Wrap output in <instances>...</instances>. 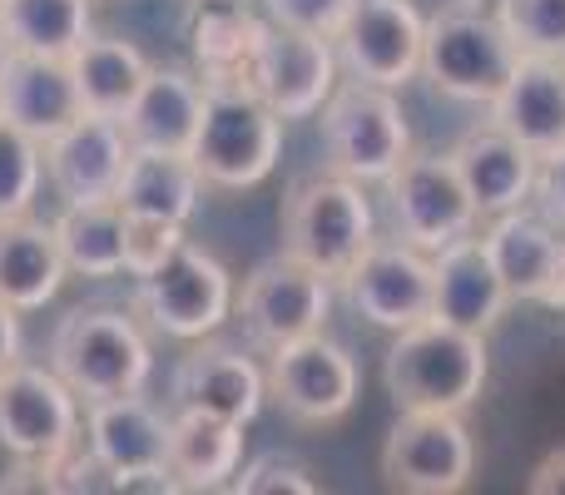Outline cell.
<instances>
[{"label": "cell", "instance_id": "6da1fadb", "mask_svg": "<svg viewBox=\"0 0 565 495\" xmlns=\"http://www.w3.org/2000/svg\"><path fill=\"white\" fill-rule=\"evenodd\" d=\"M45 362L60 372L79 401H105L125 391H145L154 377V347L135 312L105 308V302H79L50 327Z\"/></svg>", "mask_w": 565, "mask_h": 495}, {"label": "cell", "instance_id": "7a4b0ae2", "mask_svg": "<svg viewBox=\"0 0 565 495\" xmlns=\"http://www.w3.org/2000/svg\"><path fill=\"white\" fill-rule=\"evenodd\" d=\"M382 387L397 411H467L487 387V337L422 318L392 332Z\"/></svg>", "mask_w": 565, "mask_h": 495}, {"label": "cell", "instance_id": "3957f363", "mask_svg": "<svg viewBox=\"0 0 565 495\" xmlns=\"http://www.w3.org/2000/svg\"><path fill=\"white\" fill-rule=\"evenodd\" d=\"M377 244V218L358 179L348 174H312L298 179L282 198V252L318 268L328 282H342Z\"/></svg>", "mask_w": 565, "mask_h": 495}, {"label": "cell", "instance_id": "277c9868", "mask_svg": "<svg viewBox=\"0 0 565 495\" xmlns=\"http://www.w3.org/2000/svg\"><path fill=\"white\" fill-rule=\"evenodd\" d=\"M282 119L248 85H204V119L189 159L209 189H258L278 169Z\"/></svg>", "mask_w": 565, "mask_h": 495}, {"label": "cell", "instance_id": "5b68a950", "mask_svg": "<svg viewBox=\"0 0 565 495\" xmlns=\"http://www.w3.org/2000/svg\"><path fill=\"white\" fill-rule=\"evenodd\" d=\"M318 129L328 164L358 184H387L392 169L412 154V129L397 89L367 79H348L332 89L328 105L318 109Z\"/></svg>", "mask_w": 565, "mask_h": 495}, {"label": "cell", "instance_id": "8992f818", "mask_svg": "<svg viewBox=\"0 0 565 495\" xmlns=\"http://www.w3.org/2000/svg\"><path fill=\"white\" fill-rule=\"evenodd\" d=\"M234 272L184 238L154 272L135 278V318L179 342L214 337L234 318Z\"/></svg>", "mask_w": 565, "mask_h": 495}, {"label": "cell", "instance_id": "52a82bcc", "mask_svg": "<svg viewBox=\"0 0 565 495\" xmlns=\"http://www.w3.org/2000/svg\"><path fill=\"white\" fill-rule=\"evenodd\" d=\"M85 437V401L50 362H10L0 372V451L10 461L50 466Z\"/></svg>", "mask_w": 565, "mask_h": 495}, {"label": "cell", "instance_id": "ba28073f", "mask_svg": "<svg viewBox=\"0 0 565 495\" xmlns=\"http://www.w3.org/2000/svg\"><path fill=\"white\" fill-rule=\"evenodd\" d=\"M521 50L511 45L507 25L481 10H441L427 20L422 40V75L451 99L491 105L511 79Z\"/></svg>", "mask_w": 565, "mask_h": 495}, {"label": "cell", "instance_id": "9c48e42d", "mask_svg": "<svg viewBox=\"0 0 565 495\" xmlns=\"http://www.w3.org/2000/svg\"><path fill=\"white\" fill-rule=\"evenodd\" d=\"M328 312H332V282L318 268L298 262L292 252L258 262L244 278V288L234 292V322L264 352L308 337V332H322Z\"/></svg>", "mask_w": 565, "mask_h": 495}, {"label": "cell", "instance_id": "30bf717a", "mask_svg": "<svg viewBox=\"0 0 565 495\" xmlns=\"http://www.w3.org/2000/svg\"><path fill=\"white\" fill-rule=\"evenodd\" d=\"M477 446L461 411H402L382 441V476L407 495H457L471 486Z\"/></svg>", "mask_w": 565, "mask_h": 495}, {"label": "cell", "instance_id": "8fae6325", "mask_svg": "<svg viewBox=\"0 0 565 495\" xmlns=\"http://www.w3.org/2000/svg\"><path fill=\"white\" fill-rule=\"evenodd\" d=\"M268 397L298 427H332L358 407V362L342 342L308 332L268 352Z\"/></svg>", "mask_w": 565, "mask_h": 495}, {"label": "cell", "instance_id": "7c38bea8", "mask_svg": "<svg viewBox=\"0 0 565 495\" xmlns=\"http://www.w3.org/2000/svg\"><path fill=\"white\" fill-rule=\"evenodd\" d=\"M387 198L397 238H407L422 252H441L457 238L477 234L481 224V208L471 204L451 154H407L387 174Z\"/></svg>", "mask_w": 565, "mask_h": 495}, {"label": "cell", "instance_id": "4fadbf2b", "mask_svg": "<svg viewBox=\"0 0 565 495\" xmlns=\"http://www.w3.org/2000/svg\"><path fill=\"white\" fill-rule=\"evenodd\" d=\"M248 89L288 125V119H312L328 95L338 89V50L328 35L292 25H264V40L248 65Z\"/></svg>", "mask_w": 565, "mask_h": 495}, {"label": "cell", "instance_id": "5bb4252c", "mask_svg": "<svg viewBox=\"0 0 565 495\" xmlns=\"http://www.w3.org/2000/svg\"><path fill=\"white\" fill-rule=\"evenodd\" d=\"M422 40H427V20L412 0H352L348 20L332 35V50L352 69V79L402 89L422 75Z\"/></svg>", "mask_w": 565, "mask_h": 495}, {"label": "cell", "instance_id": "9a60e30c", "mask_svg": "<svg viewBox=\"0 0 565 495\" xmlns=\"http://www.w3.org/2000/svg\"><path fill=\"white\" fill-rule=\"evenodd\" d=\"M264 397H268V377L258 372V362L244 347L218 337L189 342V352L169 372V401L174 407L209 411V417L238 421V427H248L264 411Z\"/></svg>", "mask_w": 565, "mask_h": 495}, {"label": "cell", "instance_id": "2e32d148", "mask_svg": "<svg viewBox=\"0 0 565 495\" xmlns=\"http://www.w3.org/2000/svg\"><path fill=\"white\" fill-rule=\"evenodd\" d=\"M338 288L348 292L352 312L367 318L372 327L402 332L412 322L431 318V252L412 248L407 238L372 244Z\"/></svg>", "mask_w": 565, "mask_h": 495}, {"label": "cell", "instance_id": "e0dca14e", "mask_svg": "<svg viewBox=\"0 0 565 495\" xmlns=\"http://www.w3.org/2000/svg\"><path fill=\"white\" fill-rule=\"evenodd\" d=\"M511 302H536V308L565 312V238L551 218L507 208L491 214V228L481 234Z\"/></svg>", "mask_w": 565, "mask_h": 495}, {"label": "cell", "instance_id": "ac0fdd59", "mask_svg": "<svg viewBox=\"0 0 565 495\" xmlns=\"http://www.w3.org/2000/svg\"><path fill=\"white\" fill-rule=\"evenodd\" d=\"M85 115L75 69L60 55H35V50L10 45L0 55V125L30 134L35 144L55 139Z\"/></svg>", "mask_w": 565, "mask_h": 495}, {"label": "cell", "instance_id": "d6986e66", "mask_svg": "<svg viewBox=\"0 0 565 495\" xmlns=\"http://www.w3.org/2000/svg\"><path fill=\"white\" fill-rule=\"evenodd\" d=\"M129 164V139L119 119L79 115L70 129L45 139V184L60 204H89V198H115Z\"/></svg>", "mask_w": 565, "mask_h": 495}, {"label": "cell", "instance_id": "ffe728a7", "mask_svg": "<svg viewBox=\"0 0 565 495\" xmlns=\"http://www.w3.org/2000/svg\"><path fill=\"white\" fill-rule=\"evenodd\" d=\"M507 308H511V292L477 234L431 252V318L487 337Z\"/></svg>", "mask_w": 565, "mask_h": 495}, {"label": "cell", "instance_id": "44dd1931", "mask_svg": "<svg viewBox=\"0 0 565 495\" xmlns=\"http://www.w3.org/2000/svg\"><path fill=\"white\" fill-rule=\"evenodd\" d=\"M491 125L521 139L536 159L565 149V60L521 55L501 95L491 99Z\"/></svg>", "mask_w": 565, "mask_h": 495}, {"label": "cell", "instance_id": "7402d4cb", "mask_svg": "<svg viewBox=\"0 0 565 495\" xmlns=\"http://www.w3.org/2000/svg\"><path fill=\"white\" fill-rule=\"evenodd\" d=\"M204 119V79L194 69L154 65L129 109L119 115L129 149H159V154H189Z\"/></svg>", "mask_w": 565, "mask_h": 495}, {"label": "cell", "instance_id": "603a6c76", "mask_svg": "<svg viewBox=\"0 0 565 495\" xmlns=\"http://www.w3.org/2000/svg\"><path fill=\"white\" fill-rule=\"evenodd\" d=\"M169 421L164 411L145 391H125V397H105L85 407V446L105 461L115 476L145 466H169Z\"/></svg>", "mask_w": 565, "mask_h": 495}, {"label": "cell", "instance_id": "cb8c5ba5", "mask_svg": "<svg viewBox=\"0 0 565 495\" xmlns=\"http://www.w3.org/2000/svg\"><path fill=\"white\" fill-rule=\"evenodd\" d=\"M451 164H457L461 184H467L471 204L481 214H507V208H521L536 194L541 159L501 125H481L471 134H461L457 149H451Z\"/></svg>", "mask_w": 565, "mask_h": 495}, {"label": "cell", "instance_id": "d4e9b609", "mask_svg": "<svg viewBox=\"0 0 565 495\" xmlns=\"http://www.w3.org/2000/svg\"><path fill=\"white\" fill-rule=\"evenodd\" d=\"M70 268L65 252H60L55 224H40V218L20 214L0 224V302L25 318L40 312L60 288H65Z\"/></svg>", "mask_w": 565, "mask_h": 495}, {"label": "cell", "instance_id": "484cf974", "mask_svg": "<svg viewBox=\"0 0 565 495\" xmlns=\"http://www.w3.org/2000/svg\"><path fill=\"white\" fill-rule=\"evenodd\" d=\"M204 174L189 154H159V149H129L125 179L115 189V204L139 218L189 224L204 204Z\"/></svg>", "mask_w": 565, "mask_h": 495}, {"label": "cell", "instance_id": "4316f807", "mask_svg": "<svg viewBox=\"0 0 565 495\" xmlns=\"http://www.w3.org/2000/svg\"><path fill=\"white\" fill-rule=\"evenodd\" d=\"M244 466V427L209 411L174 407L169 421V471L184 491H228Z\"/></svg>", "mask_w": 565, "mask_h": 495}, {"label": "cell", "instance_id": "83f0119b", "mask_svg": "<svg viewBox=\"0 0 565 495\" xmlns=\"http://www.w3.org/2000/svg\"><path fill=\"white\" fill-rule=\"evenodd\" d=\"M264 25L248 6H194L189 20V55L204 85H248V65L264 40Z\"/></svg>", "mask_w": 565, "mask_h": 495}, {"label": "cell", "instance_id": "f1b7e54d", "mask_svg": "<svg viewBox=\"0 0 565 495\" xmlns=\"http://www.w3.org/2000/svg\"><path fill=\"white\" fill-rule=\"evenodd\" d=\"M70 69H75L79 99H85L89 115H109L119 119L129 109V99L139 95V85L149 79V60L139 45L119 35H89L85 45L70 55Z\"/></svg>", "mask_w": 565, "mask_h": 495}, {"label": "cell", "instance_id": "f546056e", "mask_svg": "<svg viewBox=\"0 0 565 495\" xmlns=\"http://www.w3.org/2000/svg\"><path fill=\"white\" fill-rule=\"evenodd\" d=\"M125 228H129V214L115 198L65 204L55 218L65 268L79 272V278H119L125 272Z\"/></svg>", "mask_w": 565, "mask_h": 495}, {"label": "cell", "instance_id": "4dcf8cb0", "mask_svg": "<svg viewBox=\"0 0 565 495\" xmlns=\"http://www.w3.org/2000/svg\"><path fill=\"white\" fill-rule=\"evenodd\" d=\"M0 20L15 50L70 60L95 35V0H0Z\"/></svg>", "mask_w": 565, "mask_h": 495}, {"label": "cell", "instance_id": "1f68e13d", "mask_svg": "<svg viewBox=\"0 0 565 495\" xmlns=\"http://www.w3.org/2000/svg\"><path fill=\"white\" fill-rule=\"evenodd\" d=\"M40 184H45V144L0 125V224L30 214L40 198Z\"/></svg>", "mask_w": 565, "mask_h": 495}, {"label": "cell", "instance_id": "d6a6232c", "mask_svg": "<svg viewBox=\"0 0 565 495\" xmlns=\"http://www.w3.org/2000/svg\"><path fill=\"white\" fill-rule=\"evenodd\" d=\"M497 20L521 55L565 60V0H497Z\"/></svg>", "mask_w": 565, "mask_h": 495}, {"label": "cell", "instance_id": "836d02e7", "mask_svg": "<svg viewBox=\"0 0 565 495\" xmlns=\"http://www.w3.org/2000/svg\"><path fill=\"white\" fill-rule=\"evenodd\" d=\"M45 491H55V495H119V476L85 446V441H75L65 456H55L45 466Z\"/></svg>", "mask_w": 565, "mask_h": 495}, {"label": "cell", "instance_id": "e575fe53", "mask_svg": "<svg viewBox=\"0 0 565 495\" xmlns=\"http://www.w3.org/2000/svg\"><path fill=\"white\" fill-rule=\"evenodd\" d=\"M228 491L238 495H318L322 481L312 476L302 461H288V456H258L254 466H238V476L228 481Z\"/></svg>", "mask_w": 565, "mask_h": 495}, {"label": "cell", "instance_id": "d590c367", "mask_svg": "<svg viewBox=\"0 0 565 495\" xmlns=\"http://www.w3.org/2000/svg\"><path fill=\"white\" fill-rule=\"evenodd\" d=\"M179 244H184V224H164V218L129 214V228H125V272H129V278H145V272H154Z\"/></svg>", "mask_w": 565, "mask_h": 495}, {"label": "cell", "instance_id": "8d00e7d4", "mask_svg": "<svg viewBox=\"0 0 565 495\" xmlns=\"http://www.w3.org/2000/svg\"><path fill=\"white\" fill-rule=\"evenodd\" d=\"M268 20L292 30H312V35H338V25L348 20L352 0H264Z\"/></svg>", "mask_w": 565, "mask_h": 495}, {"label": "cell", "instance_id": "74e56055", "mask_svg": "<svg viewBox=\"0 0 565 495\" xmlns=\"http://www.w3.org/2000/svg\"><path fill=\"white\" fill-rule=\"evenodd\" d=\"M536 194H541V204H546V214L565 224V149H556L551 159H541V169H536Z\"/></svg>", "mask_w": 565, "mask_h": 495}, {"label": "cell", "instance_id": "f35d334b", "mask_svg": "<svg viewBox=\"0 0 565 495\" xmlns=\"http://www.w3.org/2000/svg\"><path fill=\"white\" fill-rule=\"evenodd\" d=\"M20 352H25V327H20V312L10 308V302H0V372H6L10 362H20Z\"/></svg>", "mask_w": 565, "mask_h": 495}, {"label": "cell", "instance_id": "ab89813d", "mask_svg": "<svg viewBox=\"0 0 565 495\" xmlns=\"http://www.w3.org/2000/svg\"><path fill=\"white\" fill-rule=\"evenodd\" d=\"M531 495H565V451H551L526 481Z\"/></svg>", "mask_w": 565, "mask_h": 495}, {"label": "cell", "instance_id": "60d3db41", "mask_svg": "<svg viewBox=\"0 0 565 495\" xmlns=\"http://www.w3.org/2000/svg\"><path fill=\"white\" fill-rule=\"evenodd\" d=\"M194 6H248V0H194Z\"/></svg>", "mask_w": 565, "mask_h": 495}, {"label": "cell", "instance_id": "b9f144b4", "mask_svg": "<svg viewBox=\"0 0 565 495\" xmlns=\"http://www.w3.org/2000/svg\"><path fill=\"white\" fill-rule=\"evenodd\" d=\"M10 50V35H6V20H0V55H6Z\"/></svg>", "mask_w": 565, "mask_h": 495}]
</instances>
